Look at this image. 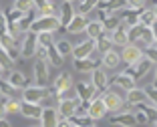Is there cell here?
Returning <instances> with one entry per match:
<instances>
[{"instance_id": "6da1fadb", "label": "cell", "mask_w": 157, "mask_h": 127, "mask_svg": "<svg viewBox=\"0 0 157 127\" xmlns=\"http://www.w3.org/2000/svg\"><path fill=\"white\" fill-rule=\"evenodd\" d=\"M121 93H123V91L117 89V87H113V85L107 91L101 93V99H103V103H105V107H107L109 113H117V111H123V109H125L127 103H125V97Z\"/></svg>"}, {"instance_id": "7a4b0ae2", "label": "cell", "mask_w": 157, "mask_h": 127, "mask_svg": "<svg viewBox=\"0 0 157 127\" xmlns=\"http://www.w3.org/2000/svg\"><path fill=\"white\" fill-rule=\"evenodd\" d=\"M59 28H60L59 16H34V20L30 22L28 30L38 34V33H56Z\"/></svg>"}, {"instance_id": "3957f363", "label": "cell", "mask_w": 157, "mask_h": 127, "mask_svg": "<svg viewBox=\"0 0 157 127\" xmlns=\"http://www.w3.org/2000/svg\"><path fill=\"white\" fill-rule=\"evenodd\" d=\"M71 87H75V85H73V77H71V73L63 71V73H59V75H56V79L52 81V85L48 87V95L59 99L60 95L65 93V91H69Z\"/></svg>"}, {"instance_id": "277c9868", "label": "cell", "mask_w": 157, "mask_h": 127, "mask_svg": "<svg viewBox=\"0 0 157 127\" xmlns=\"http://www.w3.org/2000/svg\"><path fill=\"white\" fill-rule=\"evenodd\" d=\"M153 67H155V65H153V63L149 61L147 56H143V59H141V61H137L135 65L125 67V71H123V73H127L129 77H133L135 81H141L143 77H147L149 73L153 71Z\"/></svg>"}, {"instance_id": "5b68a950", "label": "cell", "mask_w": 157, "mask_h": 127, "mask_svg": "<svg viewBox=\"0 0 157 127\" xmlns=\"http://www.w3.org/2000/svg\"><path fill=\"white\" fill-rule=\"evenodd\" d=\"M22 99L28 101V103L42 105V101L51 99V95H48V87H38V85H34V87H24V89H22Z\"/></svg>"}, {"instance_id": "8992f818", "label": "cell", "mask_w": 157, "mask_h": 127, "mask_svg": "<svg viewBox=\"0 0 157 127\" xmlns=\"http://www.w3.org/2000/svg\"><path fill=\"white\" fill-rule=\"evenodd\" d=\"M121 61L125 63V65H135L137 61H141L143 59V48L137 47V44H133V42H129V44H125V47H121Z\"/></svg>"}, {"instance_id": "52a82bcc", "label": "cell", "mask_w": 157, "mask_h": 127, "mask_svg": "<svg viewBox=\"0 0 157 127\" xmlns=\"http://www.w3.org/2000/svg\"><path fill=\"white\" fill-rule=\"evenodd\" d=\"M109 123L115 127H137V121H135V115L131 109H123V111H117L109 117Z\"/></svg>"}, {"instance_id": "ba28073f", "label": "cell", "mask_w": 157, "mask_h": 127, "mask_svg": "<svg viewBox=\"0 0 157 127\" xmlns=\"http://www.w3.org/2000/svg\"><path fill=\"white\" fill-rule=\"evenodd\" d=\"M36 48H38V42H36V34L26 30L22 34V42H20V56L24 59H30V56L36 55Z\"/></svg>"}, {"instance_id": "9c48e42d", "label": "cell", "mask_w": 157, "mask_h": 127, "mask_svg": "<svg viewBox=\"0 0 157 127\" xmlns=\"http://www.w3.org/2000/svg\"><path fill=\"white\" fill-rule=\"evenodd\" d=\"M91 83L99 93H103V91H107L111 87V77L107 75V71L103 69V67H97V69L91 73Z\"/></svg>"}, {"instance_id": "30bf717a", "label": "cell", "mask_w": 157, "mask_h": 127, "mask_svg": "<svg viewBox=\"0 0 157 127\" xmlns=\"http://www.w3.org/2000/svg\"><path fill=\"white\" fill-rule=\"evenodd\" d=\"M73 59H89V56L95 55V40L93 38H85L78 44H75L73 51H71Z\"/></svg>"}, {"instance_id": "8fae6325", "label": "cell", "mask_w": 157, "mask_h": 127, "mask_svg": "<svg viewBox=\"0 0 157 127\" xmlns=\"http://www.w3.org/2000/svg\"><path fill=\"white\" fill-rule=\"evenodd\" d=\"M75 91H77V97L81 99V101H93L95 97H99V91L93 87L91 81H78L77 85H75Z\"/></svg>"}, {"instance_id": "7c38bea8", "label": "cell", "mask_w": 157, "mask_h": 127, "mask_svg": "<svg viewBox=\"0 0 157 127\" xmlns=\"http://www.w3.org/2000/svg\"><path fill=\"white\" fill-rule=\"evenodd\" d=\"M48 79H51V71H48V63L44 59H38L34 63V81L38 87H48Z\"/></svg>"}, {"instance_id": "4fadbf2b", "label": "cell", "mask_w": 157, "mask_h": 127, "mask_svg": "<svg viewBox=\"0 0 157 127\" xmlns=\"http://www.w3.org/2000/svg\"><path fill=\"white\" fill-rule=\"evenodd\" d=\"M107 113H109V111H107L105 103H103L101 95H99V97H95L93 101H89V111H87V115L93 119V121H99V119H103Z\"/></svg>"}, {"instance_id": "5bb4252c", "label": "cell", "mask_w": 157, "mask_h": 127, "mask_svg": "<svg viewBox=\"0 0 157 127\" xmlns=\"http://www.w3.org/2000/svg\"><path fill=\"white\" fill-rule=\"evenodd\" d=\"M81 99L75 97V99H59V107H56V113H59V117L63 119H69L75 115V107L78 105Z\"/></svg>"}, {"instance_id": "9a60e30c", "label": "cell", "mask_w": 157, "mask_h": 127, "mask_svg": "<svg viewBox=\"0 0 157 127\" xmlns=\"http://www.w3.org/2000/svg\"><path fill=\"white\" fill-rule=\"evenodd\" d=\"M111 85L127 93V91H131L133 87H137V81H135L133 77H129L127 73H123V71H121V73H117V75L111 79Z\"/></svg>"}, {"instance_id": "2e32d148", "label": "cell", "mask_w": 157, "mask_h": 127, "mask_svg": "<svg viewBox=\"0 0 157 127\" xmlns=\"http://www.w3.org/2000/svg\"><path fill=\"white\" fill-rule=\"evenodd\" d=\"M99 63H101V67L105 71H115L117 67L121 65V56H119V52L117 51H107V52H103L101 56H99Z\"/></svg>"}, {"instance_id": "e0dca14e", "label": "cell", "mask_w": 157, "mask_h": 127, "mask_svg": "<svg viewBox=\"0 0 157 127\" xmlns=\"http://www.w3.org/2000/svg\"><path fill=\"white\" fill-rule=\"evenodd\" d=\"M87 22H89V18L85 16V14H75L73 18H71V22L65 26V30L69 34H83Z\"/></svg>"}, {"instance_id": "ac0fdd59", "label": "cell", "mask_w": 157, "mask_h": 127, "mask_svg": "<svg viewBox=\"0 0 157 127\" xmlns=\"http://www.w3.org/2000/svg\"><path fill=\"white\" fill-rule=\"evenodd\" d=\"M147 93L145 89H139V87H133L131 91H127L125 95V103L129 105V107H135V105H141V103H147Z\"/></svg>"}, {"instance_id": "d6986e66", "label": "cell", "mask_w": 157, "mask_h": 127, "mask_svg": "<svg viewBox=\"0 0 157 127\" xmlns=\"http://www.w3.org/2000/svg\"><path fill=\"white\" fill-rule=\"evenodd\" d=\"M97 67H101V63H99V59H95V55L89 56V59H75V69L78 73H85V75L89 73L91 75Z\"/></svg>"}, {"instance_id": "ffe728a7", "label": "cell", "mask_w": 157, "mask_h": 127, "mask_svg": "<svg viewBox=\"0 0 157 127\" xmlns=\"http://www.w3.org/2000/svg\"><path fill=\"white\" fill-rule=\"evenodd\" d=\"M59 113H56V107H42L40 113V127H56L59 123Z\"/></svg>"}, {"instance_id": "44dd1931", "label": "cell", "mask_w": 157, "mask_h": 127, "mask_svg": "<svg viewBox=\"0 0 157 127\" xmlns=\"http://www.w3.org/2000/svg\"><path fill=\"white\" fill-rule=\"evenodd\" d=\"M75 14L77 12H75L73 4H71L69 0H63V4H60V8H59V14H56V16H59V22H60V28H65Z\"/></svg>"}, {"instance_id": "7402d4cb", "label": "cell", "mask_w": 157, "mask_h": 127, "mask_svg": "<svg viewBox=\"0 0 157 127\" xmlns=\"http://www.w3.org/2000/svg\"><path fill=\"white\" fill-rule=\"evenodd\" d=\"M115 14L119 16L121 24H123L125 28L137 24V18H139V10H135V8H123V10H119V12H115Z\"/></svg>"}, {"instance_id": "603a6c76", "label": "cell", "mask_w": 157, "mask_h": 127, "mask_svg": "<svg viewBox=\"0 0 157 127\" xmlns=\"http://www.w3.org/2000/svg\"><path fill=\"white\" fill-rule=\"evenodd\" d=\"M127 8V0H99V4L95 10H107V12H119V10Z\"/></svg>"}, {"instance_id": "cb8c5ba5", "label": "cell", "mask_w": 157, "mask_h": 127, "mask_svg": "<svg viewBox=\"0 0 157 127\" xmlns=\"http://www.w3.org/2000/svg\"><path fill=\"white\" fill-rule=\"evenodd\" d=\"M113 48V42H111V34L107 33H103V34H99L97 38H95V55H99L101 56L103 52H107V51H111Z\"/></svg>"}, {"instance_id": "d4e9b609", "label": "cell", "mask_w": 157, "mask_h": 127, "mask_svg": "<svg viewBox=\"0 0 157 127\" xmlns=\"http://www.w3.org/2000/svg\"><path fill=\"white\" fill-rule=\"evenodd\" d=\"M20 113L28 119H40V113H42V105L38 103H28V101H22L20 103Z\"/></svg>"}, {"instance_id": "484cf974", "label": "cell", "mask_w": 157, "mask_h": 127, "mask_svg": "<svg viewBox=\"0 0 157 127\" xmlns=\"http://www.w3.org/2000/svg\"><path fill=\"white\" fill-rule=\"evenodd\" d=\"M111 42L113 47H125V44H129V37H127V28L121 24V26H117L115 30H111Z\"/></svg>"}, {"instance_id": "4316f807", "label": "cell", "mask_w": 157, "mask_h": 127, "mask_svg": "<svg viewBox=\"0 0 157 127\" xmlns=\"http://www.w3.org/2000/svg\"><path fill=\"white\" fill-rule=\"evenodd\" d=\"M105 33V28H103V22L101 20H89L87 26H85V34H87V38H95L99 37V34Z\"/></svg>"}, {"instance_id": "83f0119b", "label": "cell", "mask_w": 157, "mask_h": 127, "mask_svg": "<svg viewBox=\"0 0 157 127\" xmlns=\"http://www.w3.org/2000/svg\"><path fill=\"white\" fill-rule=\"evenodd\" d=\"M6 83H8L12 89H24V87H26V77H24L20 71H12L8 75V81H6Z\"/></svg>"}, {"instance_id": "f1b7e54d", "label": "cell", "mask_w": 157, "mask_h": 127, "mask_svg": "<svg viewBox=\"0 0 157 127\" xmlns=\"http://www.w3.org/2000/svg\"><path fill=\"white\" fill-rule=\"evenodd\" d=\"M97 4H99V0H81V2L73 4V8L77 14H85L87 16V12H93V10L97 8Z\"/></svg>"}, {"instance_id": "f546056e", "label": "cell", "mask_w": 157, "mask_h": 127, "mask_svg": "<svg viewBox=\"0 0 157 127\" xmlns=\"http://www.w3.org/2000/svg\"><path fill=\"white\" fill-rule=\"evenodd\" d=\"M131 109H141V111L145 113V117H147V121L149 123H155L157 121V107L153 103H141V105H135V107H131Z\"/></svg>"}, {"instance_id": "4dcf8cb0", "label": "cell", "mask_w": 157, "mask_h": 127, "mask_svg": "<svg viewBox=\"0 0 157 127\" xmlns=\"http://www.w3.org/2000/svg\"><path fill=\"white\" fill-rule=\"evenodd\" d=\"M153 20H155V14H153V8H141L139 10V18H137V24H141V26H151Z\"/></svg>"}, {"instance_id": "1f68e13d", "label": "cell", "mask_w": 157, "mask_h": 127, "mask_svg": "<svg viewBox=\"0 0 157 127\" xmlns=\"http://www.w3.org/2000/svg\"><path fill=\"white\" fill-rule=\"evenodd\" d=\"M63 61H65V59H63V56L56 52L55 42H52L51 47H46V63H48V65H52V67H60V65H63Z\"/></svg>"}, {"instance_id": "d6a6232c", "label": "cell", "mask_w": 157, "mask_h": 127, "mask_svg": "<svg viewBox=\"0 0 157 127\" xmlns=\"http://www.w3.org/2000/svg\"><path fill=\"white\" fill-rule=\"evenodd\" d=\"M101 22H103V28H105L107 33H111V30H115L117 26H121V20H119V16H117V14H109V16H107V18H103Z\"/></svg>"}, {"instance_id": "836d02e7", "label": "cell", "mask_w": 157, "mask_h": 127, "mask_svg": "<svg viewBox=\"0 0 157 127\" xmlns=\"http://www.w3.org/2000/svg\"><path fill=\"white\" fill-rule=\"evenodd\" d=\"M69 121L73 123V125H78V127H91V125H95V121H93L89 115H73V117H69Z\"/></svg>"}, {"instance_id": "e575fe53", "label": "cell", "mask_w": 157, "mask_h": 127, "mask_svg": "<svg viewBox=\"0 0 157 127\" xmlns=\"http://www.w3.org/2000/svg\"><path fill=\"white\" fill-rule=\"evenodd\" d=\"M55 48H56V52H59V55L65 59V56L71 55V51H73V44H71L69 40H65V38H63V40H56V42H55Z\"/></svg>"}, {"instance_id": "d590c367", "label": "cell", "mask_w": 157, "mask_h": 127, "mask_svg": "<svg viewBox=\"0 0 157 127\" xmlns=\"http://www.w3.org/2000/svg\"><path fill=\"white\" fill-rule=\"evenodd\" d=\"M55 33H38L36 34V42H38V47H51L52 42H55V37H52Z\"/></svg>"}, {"instance_id": "8d00e7d4", "label": "cell", "mask_w": 157, "mask_h": 127, "mask_svg": "<svg viewBox=\"0 0 157 127\" xmlns=\"http://www.w3.org/2000/svg\"><path fill=\"white\" fill-rule=\"evenodd\" d=\"M34 6H33V0H14V10H18V12L26 14L30 12Z\"/></svg>"}, {"instance_id": "74e56055", "label": "cell", "mask_w": 157, "mask_h": 127, "mask_svg": "<svg viewBox=\"0 0 157 127\" xmlns=\"http://www.w3.org/2000/svg\"><path fill=\"white\" fill-rule=\"evenodd\" d=\"M4 109H6V115H10V113H20V101H16V99L10 97L4 103Z\"/></svg>"}, {"instance_id": "f35d334b", "label": "cell", "mask_w": 157, "mask_h": 127, "mask_svg": "<svg viewBox=\"0 0 157 127\" xmlns=\"http://www.w3.org/2000/svg\"><path fill=\"white\" fill-rule=\"evenodd\" d=\"M12 65V59H10V55L4 51V48L0 47V71L2 69H8V67Z\"/></svg>"}, {"instance_id": "ab89813d", "label": "cell", "mask_w": 157, "mask_h": 127, "mask_svg": "<svg viewBox=\"0 0 157 127\" xmlns=\"http://www.w3.org/2000/svg\"><path fill=\"white\" fill-rule=\"evenodd\" d=\"M143 56H147V59L153 63V65H157V48H155V47L143 48Z\"/></svg>"}, {"instance_id": "60d3db41", "label": "cell", "mask_w": 157, "mask_h": 127, "mask_svg": "<svg viewBox=\"0 0 157 127\" xmlns=\"http://www.w3.org/2000/svg\"><path fill=\"white\" fill-rule=\"evenodd\" d=\"M145 93H147L149 103H153V105L157 107V89L153 87V85H149V87H145Z\"/></svg>"}, {"instance_id": "b9f144b4", "label": "cell", "mask_w": 157, "mask_h": 127, "mask_svg": "<svg viewBox=\"0 0 157 127\" xmlns=\"http://www.w3.org/2000/svg\"><path fill=\"white\" fill-rule=\"evenodd\" d=\"M133 111V115H135V121H137V125H147V117H145V113L141 111V109H131Z\"/></svg>"}, {"instance_id": "7bdbcfd3", "label": "cell", "mask_w": 157, "mask_h": 127, "mask_svg": "<svg viewBox=\"0 0 157 127\" xmlns=\"http://www.w3.org/2000/svg\"><path fill=\"white\" fill-rule=\"evenodd\" d=\"M147 6V0H127V8H135V10H141Z\"/></svg>"}, {"instance_id": "ee69618b", "label": "cell", "mask_w": 157, "mask_h": 127, "mask_svg": "<svg viewBox=\"0 0 157 127\" xmlns=\"http://www.w3.org/2000/svg\"><path fill=\"white\" fill-rule=\"evenodd\" d=\"M16 89H12L8 83H0V93H4V95H8V97H12V93Z\"/></svg>"}, {"instance_id": "f6af8a7d", "label": "cell", "mask_w": 157, "mask_h": 127, "mask_svg": "<svg viewBox=\"0 0 157 127\" xmlns=\"http://www.w3.org/2000/svg\"><path fill=\"white\" fill-rule=\"evenodd\" d=\"M6 30H8V20H6V14L0 12V33L4 34Z\"/></svg>"}, {"instance_id": "bcb514c9", "label": "cell", "mask_w": 157, "mask_h": 127, "mask_svg": "<svg viewBox=\"0 0 157 127\" xmlns=\"http://www.w3.org/2000/svg\"><path fill=\"white\" fill-rule=\"evenodd\" d=\"M51 2V0H33V6L34 8H42V6H46Z\"/></svg>"}, {"instance_id": "7dc6e473", "label": "cell", "mask_w": 157, "mask_h": 127, "mask_svg": "<svg viewBox=\"0 0 157 127\" xmlns=\"http://www.w3.org/2000/svg\"><path fill=\"white\" fill-rule=\"evenodd\" d=\"M56 127H73V123H71L69 119H63V117H60L59 123H56Z\"/></svg>"}, {"instance_id": "c3c4849f", "label": "cell", "mask_w": 157, "mask_h": 127, "mask_svg": "<svg viewBox=\"0 0 157 127\" xmlns=\"http://www.w3.org/2000/svg\"><path fill=\"white\" fill-rule=\"evenodd\" d=\"M0 119H6V109H4V103L0 101Z\"/></svg>"}, {"instance_id": "681fc988", "label": "cell", "mask_w": 157, "mask_h": 127, "mask_svg": "<svg viewBox=\"0 0 157 127\" xmlns=\"http://www.w3.org/2000/svg\"><path fill=\"white\" fill-rule=\"evenodd\" d=\"M149 28H151V33H153V37L157 38V18L153 20V24H151V26H149Z\"/></svg>"}, {"instance_id": "f907efd6", "label": "cell", "mask_w": 157, "mask_h": 127, "mask_svg": "<svg viewBox=\"0 0 157 127\" xmlns=\"http://www.w3.org/2000/svg\"><path fill=\"white\" fill-rule=\"evenodd\" d=\"M153 87L157 89V65H155V69H153Z\"/></svg>"}, {"instance_id": "816d5d0a", "label": "cell", "mask_w": 157, "mask_h": 127, "mask_svg": "<svg viewBox=\"0 0 157 127\" xmlns=\"http://www.w3.org/2000/svg\"><path fill=\"white\" fill-rule=\"evenodd\" d=\"M0 127H10V123L6 119H0Z\"/></svg>"}, {"instance_id": "f5cc1de1", "label": "cell", "mask_w": 157, "mask_h": 127, "mask_svg": "<svg viewBox=\"0 0 157 127\" xmlns=\"http://www.w3.org/2000/svg\"><path fill=\"white\" fill-rule=\"evenodd\" d=\"M153 125H155V127H157V121H155V123H153Z\"/></svg>"}, {"instance_id": "db71d44e", "label": "cell", "mask_w": 157, "mask_h": 127, "mask_svg": "<svg viewBox=\"0 0 157 127\" xmlns=\"http://www.w3.org/2000/svg\"><path fill=\"white\" fill-rule=\"evenodd\" d=\"M91 127H97V125H91Z\"/></svg>"}, {"instance_id": "11a10c76", "label": "cell", "mask_w": 157, "mask_h": 127, "mask_svg": "<svg viewBox=\"0 0 157 127\" xmlns=\"http://www.w3.org/2000/svg\"><path fill=\"white\" fill-rule=\"evenodd\" d=\"M73 127H78V125H73Z\"/></svg>"}]
</instances>
